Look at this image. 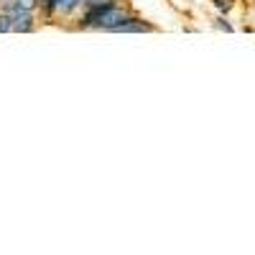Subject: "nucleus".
<instances>
[{
	"label": "nucleus",
	"mask_w": 255,
	"mask_h": 255,
	"mask_svg": "<svg viewBox=\"0 0 255 255\" xmlns=\"http://www.w3.org/2000/svg\"><path fill=\"white\" fill-rule=\"evenodd\" d=\"M130 15L133 13L128 10V8H123L120 3L84 8V13L79 15L77 28H84V31H110V33H115Z\"/></svg>",
	"instance_id": "nucleus-1"
},
{
	"label": "nucleus",
	"mask_w": 255,
	"mask_h": 255,
	"mask_svg": "<svg viewBox=\"0 0 255 255\" xmlns=\"http://www.w3.org/2000/svg\"><path fill=\"white\" fill-rule=\"evenodd\" d=\"M79 8H84V0H51V3L44 8V13L49 18H59V15H72Z\"/></svg>",
	"instance_id": "nucleus-3"
},
{
	"label": "nucleus",
	"mask_w": 255,
	"mask_h": 255,
	"mask_svg": "<svg viewBox=\"0 0 255 255\" xmlns=\"http://www.w3.org/2000/svg\"><path fill=\"white\" fill-rule=\"evenodd\" d=\"M143 31H153V26H151V23H143L140 18L130 15V18H128L125 23L115 31V33H143Z\"/></svg>",
	"instance_id": "nucleus-4"
},
{
	"label": "nucleus",
	"mask_w": 255,
	"mask_h": 255,
	"mask_svg": "<svg viewBox=\"0 0 255 255\" xmlns=\"http://www.w3.org/2000/svg\"><path fill=\"white\" fill-rule=\"evenodd\" d=\"M0 31H10V20L5 13H0Z\"/></svg>",
	"instance_id": "nucleus-6"
},
{
	"label": "nucleus",
	"mask_w": 255,
	"mask_h": 255,
	"mask_svg": "<svg viewBox=\"0 0 255 255\" xmlns=\"http://www.w3.org/2000/svg\"><path fill=\"white\" fill-rule=\"evenodd\" d=\"M8 20H10V31H33L36 28V18H33V10H23V8H13L5 13Z\"/></svg>",
	"instance_id": "nucleus-2"
},
{
	"label": "nucleus",
	"mask_w": 255,
	"mask_h": 255,
	"mask_svg": "<svg viewBox=\"0 0 255 255\" xmlns=\"http://www.w3.org/2000/svg\"><path fill=\"white\" fill-rule=\"evenodd\" d=\"M120 3V0H84V8H95V5H113Z\"/></svg>",
	"instance_id": "nucleus-5"
}]
</instances>
